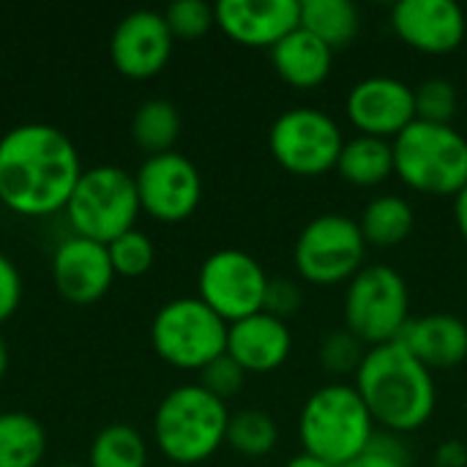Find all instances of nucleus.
<instances>
[{
    "label": "nucleus",
    "instance_id": "nucleus-29",
    "mask_svg": "<svg viewBox=\"0 0 467 467\" xmlns=\"http://www.w3.org/2000/svg\"><path fill=\"white\" fill-rule=\"evenodd\" d=\"M107 252H109L115 276H126V279H137V276L148 274L156 260V249H153L150 238L145 233H140L137 227L118 235L112 244H107Z\"/></svg>",
    "mask_w": 467,
    "mask_h": 467
},
{
    "label": "nucleus",
    "instance_id": "nucleus-4",
    "mask_svg": "<svg viewBox=\"0 0 467 467\" xmlns=\"http://www.w3.org/2000/svg\"><path fill=\"white\" fill-rule=\"evenodd\" d=\"M227 402L208 394L200 383L172 389L156 408L153 441L175 465H200L227 441Z\"/></svg>",
    "mask_w": 467,
    "mask_h": 467
},
{
    "label": "nucleus",
    "instance_id": "nucleus-19",
    "mask_svg": "<svg viewBox=\"0 0 467 467\" xmlns=\"http://www.w3.org/2000/svg\"><path fill=\"white\" fill-rule=\"evenodd\" d=\"M397 342L410 350L430 372L454 369L467 358V323L446 312L410 317Z\"/></svg>",
    "mask_w": 467,
    "mask_h": 467
},
{
    "label": "nucleus",
    "instance_id": "nucleus-21",
    "mask_svg": "<svg viewBox=\"0 0 467 467\" xmlns=\"http://www.w3.org/2000/svg\"><path fill=\"white\" fill-rule=\"evenodd\" d=\"M337 172L350 186L375 189L394 175V145L380 137L356 134L353 140H345Z\"/></svg>",
    "mask_w": 467,
    "mask_h": 467
},
{
    "label": "nucleus",
    "instance_id": "nucleus-6",
    "mask_svg": "<svg viewBox=\"0 0 467 467\" xmlns=\"http://www.w3.org/2000/svg\"><path fill=\"white\" fill-rule=\"evenodd\" d=\"M140 197L134 175L115 164H99L82 170L68 205L66 219L74 235L90 238L96 244H112L118 235L134 230L140 216Z\"/></svg>",
    "mask_w": 467,
    "mask_h": 467
},
{
    "label": "nucleus",
    "instance_id": "nucleus-16",
    "mask_svg": "<svg viewBox=\"0 0 467 467\" xmlns=\"http://www.w3.org/2000/svg\"><path fill=\"white\" fill-rule=\"evenodd\" d=\"M213 14L216 27L230 41L252 49H274L301 27L298 0H219Z\"/></svg>",
    "mask_w": 467,
    "mask_h": 467
},
{
    "label": "nucleus",
    "instance_id": "nucleus-23",
    "mask_svg": "<svg viewBox=\"0 0 467 467\" xmlns=\"http://www.w3.org/2000/svg\"><path fill=\"white\" fill-rule=\"evenodd\" d=\"M301 27L337 52L358 36L361 14L350 0H301Z\"/></svg>",
    "mask_w": 467,
    "mask_h": 467
},
{
    "label": "nucleus",
    "instance_id": "nucleus-31",
    "mask_svg": "<svg viewBox=\"0 0 467 467\" xmlns=\"http://www.w3.org/2000/svg\"><path fill=\"white\" fill-rule=\"evenodd\" d=\"M164 22L172 38L194 41L216 25V14L213 5H208L205 0H178L164 11Z\"/></svg>",
    "mask_w": 467,
    "mask_h": 467
},
{
    "label": "nucleus",
    "instance_id": "nucleus-28",
    "mask_svg": "<svg viewBox=\"0 0 467 467\" xmlns=\"http://www.w3.org/2000/svg\"><path fill=\"white\" fill-rule=\"evenodd\" d=\"M367 350L369 348L358 337H353L348 328H337V331H331L320 342L317 358H320L323 372L331 375V378H337V383H342V378H350V375L356 378V372H358Z\"/></svg>",
    "mask_w": 467,
    "mask_h": 467
},
{
    "label": "nucleus",
    "instance_id": "nucleus-12",
    "mask_svg": "<svg viewBox=\"0 0 467 467\" xmlns=\"http://www.w3.org/2000/svg\"><path fill=\"white\" fill-rule=\"evenodd\" d=\"M134 183L140 208L161 224L186 222L202 200V175L178 150L148 156L134 172Z\"/></svg>",
    "mask_w": 467,
    "mask_h": 467
},
{
    "label": "nucleus",
    "instance_id": "nucleus-20",
    "mask_svg": "<svg viewBox=\"0 0 467 467\" xmlns=\"http://www.w3.org/2000/svg\"><path fill=\"white\" fill-rule=\"evenodd\" d=\"M271 60L282 82L298 90H315L331 74L334 49L326 47L309 30L298 27L271 49Z\"/></svg>",
    "mask_w": 467,
    "mask_h": 467
},
{
    "label": "nucleus",
    "instance_id": "nucleus-25",
    "mask_svg": "<svg viewBox=\"0 0 467 467\" xmlns=\"http://www.w3.org/2000/svg\"><path fill=\"white\" fill-rule=\"evenodd\" d=\"M181 126H183L181 112L172 101L148 99L131 115V140L148 156L170 153V150H175V142L181 137Z\"/></svg>",
    "mask_w": 467,
    "mask_h": 467
},
{
    "label": "nucleus",
    "instance_id": "nucleus-40",
    "mask_svg": "<svg viewBox=\"0 0 467 467\" xmlns=\"http://www.w3.org/2000/svg\"><path fill=\"white\" fill-rule=\"evenodd\" d=\"M57 467H88V465H57Z\"/></svg>",
    "mask_w": 467,
    "mask_h": 467
},
{
    "label": "nucleus",
    "instance_id": "nucleus-27",
    "mask_svg": "<svg viewBox=\"0 0 467 467\" xmlns=\"http://www.w3.org/2000/svg\"><path fill=\"white\" fill-rule=\"evenodd\" d=\"M88 467H148V443L134 427L109 424L93 438Z\"/></svg>",
    "mask_w": 467,
    "mask_h": 467
},
{
    "label": "nucleus",
    "instance_id": "nucleus-26",
    "mask_svg": "<svg viewBox=\"0 0 467 467\" xmlns=\"http://www.w3.org/2000/svg\"><path fill=\"white\" fill-rule=\"evenodd\" d=\"M235 454L246 460H263L268 457L276 443H279V427L276 421L257 408H246L238 413H230L227 424V441H224Z\"/></svg>",
    "mask_w": 467,
    "mask_h": 467
},
{
    "label": "nucleus",
    "instance_id": "nucleus-39",
    "mask_svg": "<svg viewBox=\"0 0 467 467\" xmlns=\"http://www.w3.org/2000/svg\"><path fill=\"white\" fill-rule=\"evenodd\" d=\"M5 372H8V345H5V339L0 337V380L5 378Z\"/></svg>",
    "mask_w": 467,
    "mask_h": 467
},
{
    "label": "nucleus",
    "instance_id": "nucleus-36",
    "mask_svg": "<svg viewBox=\"0 0 467 467\" xmlns=\"http://www.w3.org/2000/svg\"><path fill=\"white\" fill-rule=\"evenodd\" d=\"M438 467H467V446L462 441H449L435 454Z\"/></svg>",
    "mask_w": 467,
    "mask_h": 467
},
{
    "label": "nucleus",
    "instance_id": "nucleus-18",
    "mask_svg": "<svg viewBox=\"0 0 467 467\" xmlns=\"http://www.w3.org/2000/svg\"><path fill=\"white\" fill-rule=\"evenodd\" d=\"M293 353V331L285 320L257 312L227 331V356L235 358L246 375H268L287 364Z\"/></svg>",
    "mask_w": 467,
    "mask_h": 467
},
{
    "label": "nucleus",
    "instance_id": "nucleus-34",
    "mask_svg": "<svg viewBox=\"0 0 467 467\" xmlns=\"http://www.w3.org/2000/svg\"><path fill=\"white\" fill-rule=\"evenodd\" d=\"M301 287L287 279V276H276L268 282V290H265V304H263V312L279 317V320H287L290 315H296L301 309Z\"/></svg>",
    "mask_w": 467,
    "mask_h": 467
},
{
    "label": "nucleus",
    "instance_id": "nucleus-37",
    "mask_svg": "<svg viewBox=\"0 0 467 467\" xmlns=\"http://www.w3.org/2000/svg\"><path fill=\"white\" fill-rule=\"evenodd\" d=\"M454 222H457V230H460L462 241L467 244V186L454 197Z\"/></svg>",
    "mask_w": 467,
    "mask_h": 467
},
{
    "label": "nucleus",
    "instance_id": "nucleus-13",
    "mask_svg": "<svg viewBox=\"0 0 467 467\" xmlns=\"http://www.w3.org/2000/svg\"><path fill=\"white\" fill-rule=\"evenodd\" d=\"M345 112L358 134L391 142L416 120V96L408 82L375 74L350 88Z\"/></svg>",
    "mask_w": 467,
    "mask_h": 467
},
{
    "label": "nucleus",
    "instance_id": "nucleus-5",
    "mask_svg": "<svg viewBox=\"0 0 467 467\" xmlns=\"http://www.w3.org/2000/svg\"><path fill=\"white\" fill-rule=\"evenodd\" d=\"M394 145V175L424 197H457L467 186V137L451 123L413 120Z\"/></svg>",
    "mask_w": 467,
    "mask_h": 467
},
{
    "label": "nucleus",
    "instance_id": "nucleus-14",
    "mask_svg": "<svg viewBox=\"0 0 467 467\" xmlns=\"http://www.w3.org/2000/svg\"><path fill=\"white\" fill-rule=\"evenodd\" d=\"M172 33L159 11H131L126 14L109 41L112 66L129 79H150L172 57Z\"/></svg>",
    "mask_w": 467,
    "mask_h": 467
},
{
    "label": "nucleus",
    "instance_id": "nucleus-30",
    "mask_svg": "<svg viewBox=\"0 0 467 467\" xmlns=\"http://www.w3.org/2000/svg\"><path fill=\"white\" fill-rule=\"evenodd\" d=\"M416 96V120L427 123H451L460 109V93L454 82L443 77H430L413 88Z\"/></svg>",
    "mask_w": 467,
    "mask_h": 467
},
{
    "label": "nucleus",
    "instance_id": "nucleus-32",
    "mask_svg": "<svg viewBox=\"0 0 467 467\" xmlns=\"http://www.w3.org/2000/svg\"><path fill=\"white\" fill-rule=\"evenodd\" d=\"M342 467H410V449L402 435L378 430L369 449Z\"/></svg>",
    "mask_w": 467,
    "mask_h": 467
},
{
    "label": "nucleus",
    "instance_id": "nucleus-35",
    "mask_svg": "<svg viewBox=\"0 0 467 467\" xmlns=\"http://www.w3.org/2000/svg\"><path fill=\"white\" fill-rule=\"evenodd\" d=\"M22 301V276L19 268L0 252V326L19 309Z\"/></svg>",
    "mask_w": 467,
    "mask_h": 467
},
{
    "label": "nucleus",
    "instance_id": "nucleus-15",
    "mask_svg": "<svg viewBox=\"0 0 467 467\" xmlns=\"http://www.w3.org/2000/svg\"><path fill=\"white\" fill-rule=\"evenodd\" d=\"M389 22L410 49L424 55H449L467 36L465 11L454 0H400Z\"/></svg>",
    "mask_w": 467,
    "mask_h": 467
},
{
    "label": "nucleus",
    "instance_id": "nucleus-3",
    "mask_svg": "<svg viewBox=\"0 0 467 467\" xmlns=\"http://www.w3.org/2000/svg\"><path fill=\"white\" fill-rule=\"evenodd\" d=\"M378 432L353 383H328L312 391L298 416V438L306 454L334 467L364 454Z\"/></svg>",
    "mask_w": 467,
    "mask_h": 467
},
{
    "label": "nucleus",
    "instance_id": "nucleus-33",
    "mask_svg": "<svg viewBox=\"0 0 467 467\" xmlns=\"http://www.w3.org/2000/svg\"><path fill=\"white\" fill-rule=\"evenodd\" d=\"M244 383H246L244 367H241L235 358H230L227 353L219 356L216 361H211V364L200 372V386H202L208 394H213L216 400H222V402L238 397L241 389H244Z\"/></svg>",
    "mask_w": 467,
    "mask_h": 467
},
{
    "label": "nucleus",
    "instance_id": "nucleus-1",
    "mask_svg": "<svg viewBox=\"0 0 467 467\" xmlns=\"http://www.w3.org/2000/svg\"><path fill=\"white\" fill-rule=\"evenodd\" d=\"M79 175V153L57 126L22 123L0 137V202L19 216L66 211Z\"/></svg>",
    "mask_w": 467,
    "mask_h": 467
},
{
    "label": "nucleus",
    "instance_id": "nucleus-7",
    "mask_svg": "<svg viewBox=\"0 0 467 467\" xmlns=\"http://www.w3.org/2000/svg\"><path fill=\"white\" fill-rule=\"evenodd\" d=\"M345 328L367 348L397 342L410 323V290L391 265H364L348 285L342 301Z\"/></svg>",
    "mask_w": 467,
    "mask_h": 467
},
{
    "label": "nucleus",
    "instance_id": "nucleus-10",
    "mask_svg": "<svg viewBox=\"0 0 467 467\" xmlns=\"http://www.w3.org/2000/svg\"><path fill=\"white\" fill-rule=\"evenodd\" d=\"M345 134L339 123L315 107L285 109L268 131L274 161L298 178H320L337 170Z\"/></svg>",
    "mask_w": 467,
    "mask_h": 467
},
{
    "label": "nucleus",
    "instance_id": "nucleus-22",
    "mask_svg": "<svg viewBox=\"0 0 467 467\" xmlns=\"http://www.w3.org/2000/svg\"><path fill=\"white\" fill-rule=\"evenodd\" d=\"M413 222H416V213L410 202L397 194L372 197L358 216L361 235L367 246H375V249H394L405 244L408 235L413 233Z\"/></svg>",
    "mask_w": 467,
    "mask_h": 467
},
{
    "label": "nucleus",
    "instance_id": "nucleus-17",
    "mask_svg": "<svg viewBox=\"0 0 467 467\" xmlns=\"http://www.w3.org/2000/svg\"><path fill=\"white\" fill-rule=\"evenodd\" d=\"M52 282L55 290L74 306H90L104 298L115 282L109 252L104 244H96L82 235L66 238L52 257Z\"/></svg>",
    "mask_w": 467,
    "mask_h": 467
},
{
    "label": "nucleus",
    "instance_id": "nucleus-8",
    "mask_svg": "<svg viewBox=\"0 0 467 467\" xmlns=\"http://www.w3.org/2000/svg\"><path fill=\"white\" fill-rule=\"evenodd\" d=\"M230 326L194 298L167 301L150 323V345L161 361L175 369L202 372L211 361L227 353Z\"/></svg>",
    "mask_w": 467,
    "mask_h": 467
},
{
    "label": "nucleus",
    "instance_id": "nucleus-24",
    "mask_svg": "<svg viewBox=\"0 0 467 467\" xmlns=\"http://www.w3.org/2000/svg\"><path fill=\"white\" fill-rule=\"evenodd\" d=\"M47 454V432L30 413H0V467H38Z\"/></svg>",
    "mask_w": 467,
    "mask_h": 467
},
{
    "label": "nucleus",
    "instance_id": "nucleus-2",
    "mask_svg": "<svg viewBox=\"0 0 467 467\" xmlns=\"http://www.w3.org/2000/svg\"><path fill=\"white\" fill-rule=\"evenodd\" d=\"M353 386L378 430L402 438L427 427L438 408L432 372L400 342L369 348Z\"/></svg>",
    "mask_w": 467,
    "mask_h": 467
},
{
    "label": "nucleus",
    "instance_id": "nucleus-9",
    "mask_svg": "<svg viewBox=\"0 0 467 467\" xmlns=\"http://www.w3.org/2000/svg\"><path fill=\"white\" fill-rule=\"evenodd\" d=\"M367 257V241L358 219L345 213H323L304 224L293 246V263L304 282L317 287L348 285Z\"/></svg>",
    "mask_w": 467,
    "mask_h": 467
},
{
    "label": "nucleus",
    "instance_id": "nucleus-11",
    "mask_svg": "<svg viewBox=\"0 0 467 467\" xmlns=\"http://www.w3.org/2000/svg\"><path fill=\"white\" fill-rule=\"evenodd\" d=\"M271 276L244 249H219L208 254L197 274V298L227 326L263 312Z\"/></svg>",
    "mask_w": 467,
    "mask_h": 467
},
{
    "label": "nucleus",
    "instance_id": "nucleus-38",
    "mask_svg": "<svg viewBox=\"0 0 467 467\" xmlns=\"http://www.w3.org/2000/svg\"><path fill=\"white\" fill-rule=\"evenodd\" d=\"M285 467H334V465H328V462H323V460H317V457H312V454L301 451V454H296L293 460H287V465Z\"/></svg>",
    "mask_w": 467,
    "mask_h": 467
}]
</instances>
